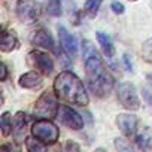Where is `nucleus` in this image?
I'll use <instances>...</instances> for the list:
<instances>
[{"instance_id":"1","label":"nucleus","mask_w":152,"mask_h":152,"mask_svg":"<svg viewBox=\"0 0 152 152\" xmlns=\"http://www.w3.org/2000/svg\"><path fill=\"white\" fill-rule=\"evenodd\" d=\"M84 55H85L87 84L91 93L100 99L109 96L115 85V81H113V76L107 72L103 58L94 48H90V52H84Z\"/></svg>"},{"instance_id":"2","label":"nucleus","mask_w":152,"mask_h":152,"mask_svg":"<svg viewBox=\"0 0 152 152\" xmlns=\"http://www.w3.org/2000/svg\"><path fill=\"white\" fill-rule=\"evenodd\" d=\"M54 91L57 93L60 100L70 103V104L87 106L90 103V97H88V93L85 91L82 81L69 70L61 72L55 78Z\"/></svg>"},{"instance_id":"3","label":"nucleus","mask_w":152,"mask_h":152,"mask_svg":"<svg viewBox=\"0 0 152 152\" xmlns=\"http://www.w3.org/2000/svg\"><path fill=\"white\" fill-rule=\"evenodd\" d=\"M57 93H52V91H46L43 93L36 104H34V110H33V115L34 118L37 119H54L58 116V102H57Z\"/></svg>"},{"instance_id":"4","label":"nucleus","mask_w":152,"mask_h":152,"mask_svg":"<svg viewBox=\"0 0 152 152\" xmlns=\"http://www.w3.org/2000/svg\"><path fill=\"white\" fill-rule=\"evenodd\" d=\"M31 133L45 145H54L60 137V128L51 119H37L31 125Z\"/></svg>"},{"instance_id":"5","label":"nucleus","mask_w":152,"mask_h":152,"mask_svg":"<svg viewBox=\"0 0 152 152\" xmlns=\"http://www.w3.org/2000/svg\"><path fill=\"white\" fill-rule=\"evenodd\" d=\"M116 97L118 102L127 110H137L140 107V100L136 91V87L130 82H121L116 87Z\"/></svg>"},{"instance_id":"6","label":"nucleus","mask_w":152,"mask_h":152,"mask_svg":"<svg viewBox=\"0 0 152 152\" xmlns=\"http://www.w3.org/2000/svg\"><path fill=\"white\" fill-rule=\"evenodd\" d=\"M40 15V5L37 0H18L17 2V17L21 23L31 24L37 21Z\"/></svg>"},{"instance_id":"7","label":"nucleus","mask_w":152,"mask_h":152,"mask_svg":"<svg viewBox=\"0 0 152 152\" xmlns=\"http://www.w3.org/2000/svg\"><path fill=\"white\" fill-rule=\"evenodd\" d=\"M27 63H28V66H31L33 69L39 70L42 75L49 76V75H52V72H54V61H52V58H51L46 52H43V51L34 49V51L28 52V55H27Z\"/></svg>"},{"instance_id":"8","label":"nucleus","mask_w":152,"mask_h":152,"mask_svg":"<svg viewBox=\"0 0 152 152\" xmlns=\"http://www.w3.org/2000/svg\"><path fill=\"white\" fill-rule=\"evenodd\" d=\"M61 124L70 130H81L84 127V119L82 116L76 112L75 109L69 107L67 104H61L58 109V116H57Z\"/></svg>"},{"instance_id":"9","label":"nucleus","mask_w":152,"mask_h":152,"mask_svg":"<svg viewBox=\"0 0 152 152\" xmlns=\"http://www.w3.org/2000/svg\"><path fill=\"white\" fill-rule=\"evenodd\" d=\"M116 125L125 137H131L137 130V118L130 113H119L116 116Z\"/></svg>"},{"instance_id":"10","label":"nucleus","mask_w":152,"mask_h":152,"mask_svg":"<svg viewBox=\"0 0 152 152\" xmlns=\"http://www.w3.org/2000/svg\"><path fill=\"white\" fill-rule=\"evenodd\" d=\"M58 39H60V45L63 48V51L75 58L76 54H78V43H76V39L64 28V27H58Z\"/></svg>"},{"instance_id":"11","label":"nucleus","mask_w":152,"mask_h":152,"mask_svg":"<svg viewBox=\"0 0 152 152\" xmlns=\"http://www.w3.org/2000/svg\"><path fill=\"white\" fill-rule=\"evenodd\" d=\"M20 87L21 88H26V90H36V88H40L43 85V79L39 73V70H31V72H27L24 75L20 76V81H18Z\"/></svg>"},{"instance_id":"12","label":"nucleus","mask_w":152,"mask_h":152,"mask_svg":"<svg viewBox=\"0 0 152 152\" xmlns=\"http://www.w3.org/2000/svg\"><path fill=\"white\" fill-rule=\"evenodd\" d=\"M31 45L34 46H40V48H45V49H49L52 52H55V43H54V39L51 36V33L45 28H40L34 33V36L31 37Z\"/></svg>"},{"instance_id":"13","label":"nucleus","mask_w":152,"mask_h":152,"mask_svg":"<svg viewBox=\"0 0 152 152\" xmlns=\"http://www.w3.org/2000/svg\"><path fill=\"white\" fill-rule=\"evenodd\" d=\"M18 46V40L17 36L14 34V31H2V42H0V49L2 52H12L14 49H17Z\"/></svg>"},{"instance_id":"14","label":"nucleus","mask_w":152,"mask_h":152,"mask_svg":"<svg viewBox=\"0 0 152 152\" xmlns=\"http://www.w3.org/2000/svg\"><path fill=\"white\" fill-rule=\"evenodd\" d=\"M96 37H97L99 45L102 46V49H103L104 55H106V57H109V58H112V57H113V54H115V48H113L112 40L107 37V34H104V33H102V31H97V33H96Z\"/></svg>"},{"instance_id":"15","label":"nucleus","mask_w":152,"mask_h":152,"mask_svg":"<svg viewBox=\"0 0 152 152\" xmlns=\"http://www.w3.org/2000/svg\"><path fill=\"white\" fill-rule=\"evenodd\" d=\"M0 128H2V134L5 137H8L14 131V122L9 112H3L2 116H0Z\"/></svg>"},{"instance_id":"16","label":"nucleus","mask_w":152,"mask_h":152,"mask_svg":"<svg viewBox=\"0 0 152 152\" xmlns=\"http://www.w3.org/2000/svg\"><path fill=\"white\" fill-rule=\"evenodd\" d=\"M136 143L139 149H152V133L151 130H146L145 133L139 134L136 137Z\"/></svg>"},{"instance_id":"17","label":"nucleus","mask_w":152,"mask_h":152,"mask_svg":"<svg viewBox=\"0 0 152 152\" xmlns=\"http://www.w3.org/2000/svg\"><path fill=\"white\" fill-rule=\"evenodd\" d=\"M26 148L28 152H42L45 151V143H42L37 137H27L26 139Z\"/></svg>"},{"instance_id":"18","label":"nucleus","mask_w":152,"mask_h":152,"mask_svg":"<svg viewBox=\"0 0 152 152\" xmlns=\"http://www.w3.org/2000/svg\"><path fill=\"white\" fill-rule=\"evenodd\" d=\"M26 124H27V115L24 112H17V115L14 116V130L17 133H23Z\"/></svg>"},{"instance_id":"19","label":"nucleus","mask_w":152,"mask_h":152,"mask_svg":"<svg viewBox=\"0 0 152 152\" xmlns=\"http://www.w3.org/2000/svg\"><path fill=\"white\" fill-rule=\"evenodd\" d=\"M102 3H103V0H87L85 2V12L90 17H96L99 14Z\"/></svg>"},{"instance_id":"20","label":"nucleus","mask_w":152,"mask_h":152,"mask_svg":"<svg viewBox=\"0 0 152 152\" xmlns=\"http://www.w3.org/2000/svg\"><path fill=\"white\" fill-rule=\"evenodd\" d=\"M46 11L51 17H60L61 12H63L60 0H48L46 2Z\"/></svg>"},{"instance_id":"21","label":"nucleus","mask_w":152,"mask_h":152,"mask_svg":"<svg viewBox=\"0 0 152 152\" xmlns=\"http://www.w3.org/2000/svg\"><path fill=\"white\" fill-rule=\"evenodd\" d=\"M142 57L146 63H152V37L146 39L142 45Z\"/></svg>"},{"instance_id":"22","label":"nucleus","mask_w":152,"mask_h":152,"mask_svg":"<svg viewBox=\"0 0 152 152\" xmlns=\"http://www.w3.org/2000/svg\"><path fill=\"white\" fill-rule=\"evenodd\" d=\"M110 9H112V11H113V14H116V15H122V14H124V11H125L124 5H122V3H119V2H112Z\"/></svg>"},{"instance_id":"23","label":"nucleus","mask_w":152,"mask_h":152,"mask_svg":"<svg viewBox=\"0 0 152 152\" xmlns=\"http://www.w3.org/2000/svg\"><path fill=\"white\" fill-rule=\"evenodd\" d=\"M115 146L119 151H130V146L124 142V139H115Z\"/></svg>"},{"instance_id":"24","label":"nucleus","mask_w":152,"mask_h":152,"mask_svg":"<svg viewBox=\"0 0 152 152\" xmlns=\"http://www.w3.org/2000/svg\"><path fill=\"white\" fill-rule=\"evenodd\" d=\"M8 78V69H6V64L2 63V66H0V81L5 82Z\"/></svg>"},{"instance_id":"25","label":"nucleus","mask_w":152,"mask_h":152,"mask_svg":"<svg viewBox=\"0 0 152 152\" xmlns=\"http://www.w3.org/2000/svg\"><path fill=\"white\" fill-rule=\"evenodd\" d=\"M64 149H66V151H79V145H76L75 142H72V140H69V142L66 143V146H64Z\"/></svg>"},{"instance_id":"26","label":"nucleus","mask_w":152,"mask_h":152,"mask_svg":"<svg viewBox=\"0 0 152 152\" xmlns=\"http://www.w3.org/2000/svg\"><path fill=\"white\" fill-rule=\"evenodd\" d=\"M122 60H124V64H125L127 70H128V72H133V64H131V61H130V57L125 54V55L122 57Z\"/></svg>"},{"instance_id":"27","label":"nucleus","mask_w":152,"mask_h":152,"mask_svg":"<svg viewBox=\"0 0 152 152\" xmlns=\"http://www.w3.org/2000/svg\"><path fill=\"white\" fill-rule=\"evenodd\" d=\"M143 96H145L146 102H148L149 104H152V96L149 94V91H148V90H143Z\"/></svg>"},{"instance_id":"28","label":"nucleus","mask_w":152,"mask_h":152,"mask_svg":"<svg viewBox=\"0 0 152 152\" xmlns=\"http://www.w3.org/2000/svg\"><path fill=\"white\" fill-rule=\"evenodd\" d=\"M146 79H148V82H149V85L152 87V75H148V78H146Z\"/></svg>"},{"instance_id":"29","label":"nucleus","mask_w":152,"mask_h":152,"mask_svg":"<svg viewBox=\"0 0 152 152\" xmlns=\"http://www.w3.org/2000/svg\"><path fill=\"white\" fill-rule=\"evenodd\" d=\"M131 2H137V0H131Z\"/></svg>"}]
</instances>
